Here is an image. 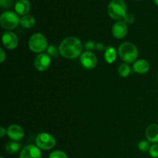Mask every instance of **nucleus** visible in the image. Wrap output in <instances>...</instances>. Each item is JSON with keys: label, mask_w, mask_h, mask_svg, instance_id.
<instances>
[{"label": "nucleus", "mask_w": 158, "mask_h": 158, "mask_svg": "<svg viewBox=\"0 0 158 158\" xmlns=\"http://www.w3.org/2000/svg\"><path fill=\"white\" fill-rule=\"evenodd\" d=\"M150 155L154 158H158V144L152 145L149 150Z\"/></svg>", "instance_id": "obj_23"}, {"label": "nucleus", "mask_w": 158, "mask_h": 158, "mask_svg": "<svg viewBox=\"0 0 158 158\" xmlns=\"http://www.w3.org/2000/svg\"><path fill=\"white\" fill-rule=\"evenodd\" d=\"M154 3L157 5V6H158V0H154Z\"/></svg>", "instance_id": "obj_30"}, {"label": "nucleus", "mask_w": 158, "mask_h": 158, "mask_svg": "<svg viewBox=\"0 0 158 158\" xmlns=\"http://www.w3.org/2000/svg\"><path fill=\"white\" fill-rule=\"evenodd\" d=\"M7 134L11 140L18 141L24 137V130L19 125L12 124L8 127Z\"/></svg>", "instance_id": "obj_11"}, {"label": "nucleus", "mask_w": 158, "mask_h": 158, "mask_svg": "<svg viewBox=\"0 0 158 158\" xmlns=\"http://www.w3.org/2000/svg\"><path fill=\"white\" fill-rule=\"evenodd\" d=\"M145 135L149 142L154 143H158V124L153 123L148 126L145 132Z\"/></svg>", "instance_id": "obj_13"}, {"label": "nucleus", "mask_w": 158, "mask_h": 158, "mask_svg": "<svg viewBox=\"0 0 158 158\" xmlns=\"http://www.w3.org/2000/svg\"><path fill=\"white\" fill-rule=\"evenodd\" d=\"M19 158H42L40 148L35 145H27L21 151Z\"/></svg>", "instance_id": "obj_10"}, {"label": "nucleus", "mask_w": 158, "mask_h": 158, "mask_svg": "<svg viewBox=\"0 0 158 158\" xmlns=\"http://www.w3.org/2000/svg\"><path fill=\"white\" fill-rule=\"evenodd\" d=\"M21 149V144L16 142L9 141L6 144V151L9 154H15Z\"/></svg>", "instance_id": "obj_18"}, {"label": "nucleus", "mask_w": 158, "mask_h": 158, "mask_svg": "<svg viewBox=\"0 0 158 158\" xmlns=\"http://www.w3.org/2000/svg\"><path fill=\"white\" fill-rule=\"evenodd\" d=\"M59 52H60V51L57 49V48L55 46H52V45H51V46H48L47 53L49 54V56L56 57L57 56H58Z\"/></svg>", "instance_id": "obj_21"}, {"label": "nucleus", "mask_w": 158, "mask_h": 158, "mask_svg": "<svg viewBox=\"0 0 158 158\" xmlns=\"http://www.w3.org/2000/svg\"><path fill=\"white\" fill-rule=\"evenodd\" d=\"M131 68L128 66L127 63H123L118 68V73L120 77H127L130 75Z\"/></svg>", "instance_id": "obj_19"}, {"label": "nucleus", "mask_w": 158, "mask_h": 158, "mask_svg": "<svg viewBox=\"0 0 158 158\" xmlns=\"http://www.w3.org/2000/svg\"><path fill=\"white\" fill-rule=\"evenodd\" d=\"M85 48L87 49L88 51L89 50H92V49H94L96 48V44L94 43V42L93 41H88L85 43L84 45Z\"/></svg>", "instance_id": "obj_26"}, {"label": "nucleus", "mask_w": 158, "mask_h": 158, "mask_svg": "<svg viewBox=\"0 0 158 158\" xmlns=\"http://www.w3.org/2000/svg\"><path fill=\"white\" fill-rule=\"evenodd\" d=\"M138 148L140 151L143 152H146V151H149L151 147H150V143L148 140H141L140 143H138Z\"/></svg>", "instance_id": "obj_20"}, {"label": "nucleus", "mask_w": 158, "mask_h": 158, "mask_svg": "<svg viewBox=\"0 0 158 158\" xmlns=\"http://www.w3.org/2000/svg\"><path fill=\"white\" fill-rule=\"evenodd\" d=\"M49 158H68V157L63 151H55L51 153Z\"/></svg>", "instance_id": "obj_22"}, {"label": "nucleus", "mask_w": 158, "mask_h": 158, "mask_svg": "<svg viewBox=\"0 0 158 158\" xmlns=\"http://www.w3.org/2000/svg\"><path fill=\"white\" fill-rule=\"evenodd\" d=\"M20 24L23 27L26 28V29H30L32 28L35 24V19L32 15H23L20 19Z\"/></svg>", "instance_id": "obj_16"}, {"label": "nucleus", "mask_w": 158, "mask_h": 158, "mask_svg": "<svg viewBox=\"0 0 158 158\" xmlns=\"http://www.w3.org/2000/svg\"><path fill=\"white\" fill-rule=\"evenodd\" d=\"M128 28L123 21H118L114 25L112 28V33L115 38L121 40L127 34Z\"/></svg>", "instance_id": "obj_12"}, {"label": "nucleus", "mask_w": 158, "mask_h": 158, "mask_svg": "<svg viewBox=\"0 0 158 158\" xmlns=\"http://www.w3.org/2000/svg\"><path fill=\"white\" fill-rule=\"evenodd\" d=\"M6 133H7L6 130L3 127H0V137H3L5 135H6Z\"/></svg>", "instance_id": "obj_29"}, {"label": "nucleus", "mask_w": 158, "mask_h": 158, "mask_svg": "<svg viewBox=\"0 0 158 158\" xmlns=\"http://www.w3.org/2000/svg\"><path fill=\"white\" fill-rule=\"evenodd\" d=\"M0 158H4V157H1Z\"/></svg>", "instance_id": "obj_31"}, {"label": "nucleus", "mask_w": 158, "mask_h": 158, "mask_svg": "<svg viewBox=\"0 0 158 158\" xmlns=\"http://www.w3.org/2000/svg\"><path fill=\"white\" fill-rule=\"evenodd\" d=\"M29 47L34 52H42L48 48L47 40L40 32L34 33L29 40Z\"/></svg>", "instance_id": "obj_4"}, {"label": "nucleus", "mask_w": 158, "mask_h": 158, "mask_svg": "<svg viewBox=\"0 0 158 158\" xmlns=\"http://www.w3.org/2000/svg\"><path fill=\"white\" fill-rule=\"evenodd\" d=\"M2 43L6 49H14L18 46L19 44V39L17 35L14 32L11 31H6L3 33L2 38Z\"/></svg>", "instance_id": "obj_8"}, {"label": "nucleus", "mask_w": 158, "mask_h": 158, "mask_svg": "<svg viewBox=\"0 0 158 158\" xmlns=\"http://www.w3.org/2000/svg\"><path fill=\"white\" fill-rule=\"evenodd\" d=\"M0 52H1V63H2L5 61V59H6V53H5V51L2 48H0Z\"/></svg>", "instance_id": "obj_28"}, {"label": "nucleus", "mask_w": 158, "mask_h": 158, "mask_svg": "<svg viewBox=\"0 0 158 158\" xmlns=\"http://www.w3.org/2000/svg\"><path fill=\"white\" fill-rule=\"evenodd\" d=\"M107 12L110 17L115 20L124 19L127 13L126 3L123 0H112L107 7Z\"/></svg>", "instance_id": "obj_3"}, {"label": "nucleus", "mask_w": 158, "mask_h": 158, "mask_svg": "<svg viewBox=\"0 0 158 158\" xmlns=\"http://www.w3.org/2000/svg\"><path fill=\"white\" fill-rule=\"evenodd\" d=\"M105 60L108 63H113L117 59V50L114 47L110 46L105 50L104 54Z\"/></svg>", "instance_id": "obj_17"}, {"label": "nucleus", "mask_w": 158, "mask_h": 158, "mask_svg": "<svg viewBox=\"0 0 158 158\" xmlns=\"http://www.w3.org/2000/svg\"><path fill=\"white\" fill-rule=\"evenodd\" d=\"M13 3L14 0H0V6L2 8H9Z\"/></svg>", "instance_id": "obj_24"}, {"label": "nucleus", "mask_w": 158, "mask_h": 158, "mask_svg": "<svg viewBox=\"0 0 158 158\" xmlns=\"http://www.w3.org/2000/svg\"><path fill=\"white\" fill-rule=\"evenodd\" d=\"M31 8L29 0H17L15 5V9L17 14L21 15H26L29 12Z\"/></svg>", "instance_id": "obj_14"}, {"label": "nucleus", "mask_w": 158, "mask_h": 158, "mask_svg": "<svg viewBox=\"0 0 158 158\" xmlns=\"http://www.w3.org/2000/svg\"><path fill=\"white\" fill-rule=\"evenodd\" d=\"M133 69L136 73L140 74H144L148 73L150 69V63L146 60H137L134 63Z\"/></svg>", "instance_id": "obj_15"}, {"label": "nucleus", "mask_w": 158, "mask_h": 158, "mask_svg": "<svg viewBox=\"0 0 158 158\" xmlns=\"http://www.w3.org/2000/svg\"><path fill=\"white\" fill-rule=\"evenodd\" d=\"M118 53L120 58L127 63H134L138 56L137 46L130 42H125L119 46Z\"/></svg>", "instance_id": "obj_2"}, {"label": "nucleus", "mask_w": 158, "mask_h": 158, "mask_svg": "<svg viewBox=\"0 0 158 158\" xmlns=\"http://www.w3.org/2000/svg\"><path fill=\"white\" fill-rule=\"evenodd\" d=\"M95 49H97V50H99V51H103V50H104L105 48H104V46H103V44H102V43H98L96 44Z\"/></svg>", "instance_id": "obj_27"}, {"label": "nucleus", "mask_w": 158, "mask_h": 158, "mask_svg": "<svg viewBox=\"0 0 158 158\" xmlns=\"http://www.w3.org/2000/svg\"><path fill=\"white\" fill-rule=\"evenodd\" d=\"M35 143L40 149L48 151L55 147L56 139L48 133H40L35 138Z\"/></svg>", "instance_id": "obj_6"}, {"label": "nucleus", "mask_w": 158, "mask_h": 158, "mask_svg": "<svg viewBox=\"0 0 158 158\" xmlns=\"http://www.w3.org/2000/svg\"><path fill=\"white\" fill-rule=\"evenodd\" d=\"M80 63L84 68L92 69L96 67L97 64V58L95 54L90 51H86L80 56Z\"/></svg>", "instance_id": "obj_7"}, {"label": "nucleus", "mask_w": 158, "mask_h": 158, "mask_svg": "<svg viewBox=\"0 0 158 158\" xmlns=\"http://www.w3.org/2000/svg\"><path fill=\"white\" fill-rule=\"evenodd\" d=\"M83 49L81 41L75 36H69L61 42L59 46L60 53L66 59L77 58Z\"/></svg>", "instance_id": "obj_1"}, {"label": "nucleus", "mask_w": 158, "mask_h": 158, "mask_svg": "<svg viewBox=\"0 0 158 158\" xmlns=\"http://www.w3.org/2000/svg\"><path fill=\"white\" fill-rule=\"evenodd\" d=\"M20 23V19L18 14L12 11L3 12L0 17V25L5 29L11 30L17 27Z\"/></svg>", "instance_id": "obj_5"}, {"label": "nucleus", "mask_w": 158, "mask_h": 158, "mask_svg": "<svg viewBox=\"0 0 158 158\" xmlns=\"http://www.w3.org/2000/svg\"><path fill=\"white\" fill-rule=\"evenodd\" d=\"M51 64V59L48 54L40 53L34 60V66L39 71H45L49 67Z\"/></svg>", "instance_id": "obj_9"}, {"label": "nucleus", "mask_w": 158, "mask_h": 158, "mask_svg": "<svg viewBox=\"0 0 158 158\" xmlns=\"http://www.w3.org/2000/svg\"><path fill=\"white\" fill-rule=\"evenodd\" d=\"M134 16L133 14L131 13H127L126 15V16H125L124 19H123V22H124L125 23H127V24H131V23H133L134 22Z\"/></svg>", "instance_id": "obj_25"}]
</instances>
